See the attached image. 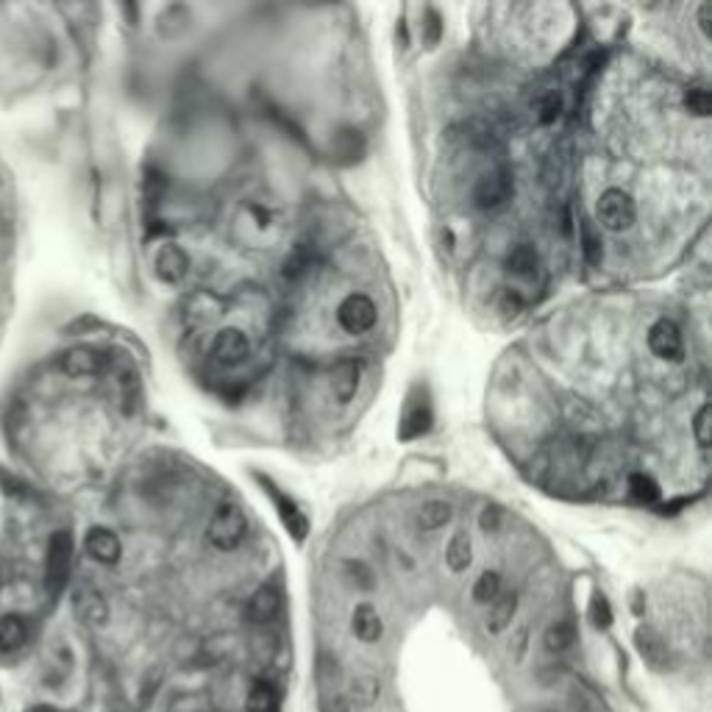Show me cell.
<instances>
[{"label":"cell","instance_id":"cell-1","mask_svg":"<svg viewBox=\"0 0 712 712\" xmlns=\"http://www.w3.org/2000/svg\"><path fill=\"white\" fill-rule=\"evenodd\" d=\"M245 532H248V523H245V515L240 507L234 504H226V507H220L212 520H209V527H206V537L209 543L217 548V551H234L242 546L245 540Z\"/></svg>","mask_w":712,"mask_h":712},{"label":"cell","instance_id":"cell-23","mask_svg":"<svg viewBox=\"0 0 712 712\" xmlns=\"http://www.w3.org/2000/svg\"><path fill=\"white\" fill-rule=\"evenodd\" d=\"M248 712H279V690L268 682L259 679L248 693Z\"/></svg>","mask_w":712,"mask_h":712},{"label":"cell","instance_id":"cell-17","mask_svg":"<svg viewBox=\"0 0 712 712\" xmlns=\"http://www.w3.org/2000/svg\"><path fill=\"white\" fill-rule=\"evenodd\" d=\"M515 610H517V593H501L496 602L490 604V615H487V631L501 634L512 623Z\"/></svg>","mask_w":712,"mask_h":712},{"label":"cell","instance_id":"cell-20","mask_svg":"<svg viewBox=\"0 0 712 712\" xmlns=\"http://www.w3.org/2000/svg\"><path fill=\"white\" fill-rule=\"evenodd\" d=\"M28 641V623L20 615L0 618V651H17Z\"/></svg>","mask_w":712,"mask_h":712},{"label":"cell","instance_id":"cell-15","mask_svg":"<svg viewBox=\"0 0 712 712\" xmlns=\"http://www.w3.org/2000/svg\"><path fill=\"white\" fill-rule=\"evenodd\" d=\"M351 629H354V634L359 637L362 643H376V641H382V634H384L382 615L376 612V607H370V604H359L354 610Z\"/></svg>","mask_w":712,"mask_h":712},{"label":"cell","instance_id":"cell-5","mask_svg":"<svg viewBox=\"0 0 712 712\" xmlns=\"http://www.w3.org/2000/svg\"><path fill=\"white\" fill-rule=\"evenodd\" d=\"M434 412H432V401L423 390H415L406 401V409L401 415V426H398V437L401 440H415L421 434H426L432 429Z\"/></svg>","mask_w":712,"mask_h":712},{"label":"cell","instance_id":"cell-14","mask_svg":"<svg viewBox=\"0 0 712 712\" xmlns=\"http://www.w3.org/2000/svg\"><path fill=\"white\" fill-rule=\"evenodd\" d=\"M76 612L87 626H103L109 621V604L95 587H81L76 593Z\"/></svg>","mask_w":712,"mask_h":712},{"label":"cell","instance_id":"cell-2","mask_svg":"<svg viewBox=\"0 0 712 712\" xmlns=\"http://www.w3.org/2000/svg\"><path fill=\"white\" fill-rule=\"evenodd\" d=\"M595 217L607 232L621 234V232H629L634 226L637 206H634L629 193L607 190V193H602V198H598V204H595Z\"/></svg>","mask_w":712,"mask_h":712},{"label":"cell","instance_id":"cell-9","mask_svg":"<svg viewBox=\"0 0 712 712\" xmlns=\"http://www.w3.org/2000/svg\"><path fill=\"white\" fill-rule=\"evenodd\" d=\"M248 354H251V343L240 328H223L212 343V356L220 365H240L248 359Z\"/></svg>","mask_w":712,"mask_h":712},{"label":"cell","instance_id":"cell-8","mask_svg":"<svg viewBox=\"0 0 712 712\" xmlns=\"http://www.w3.org/2000/svg\"><path fill=\"white\" fill-rule=\"evenodd\" d=\"M328 154H331V162H334V165L351 167V165H356V162L365 159V154H367V139H365V134L356 131V128H340V131L331 137Z\"/></svg>","mask_w":712,"mask_h":712},{"label":"cell","instance_id":"cell-25","mask_svg":"<svg viewBox=\"0 0 712 712\" xmlns=\"http://www.w3.org/2000/svg\"><path fill=\"white\" fill-rule=\"evenodd\" d=\"M629 490H631V496H634L637 501H646V504H651V501L660 498V484H657L651 476H646V473H634V476L629 479Z\"/></svg>","mask_w":712,"mask_h":712},{"label":"cell","instance_id":"cell-26","mask_svg":"<svg viewBox=\"0 0 712 712\" xmlns=\"http://www.w3.org/2000/svg\"><path fill=\"white\" fill-rule=\"evenodd\" d=\"M590 621L595 629H610L612 626V607L607 602L604 593H595L593 602H590Z\"/></svg>","mask_w":712,"mask_h":712},{"label":"cell","instance_id":"cell-30","mask_svg":"<svg viewBox=\"0 0 712 712\" xmlns=\"http://www.w3.org/2000/svg\"><path fill=\"white\" fill-rule=\"evenodd\" d=\"M501 520H504L501 507H484V512L479 517V527H481L484 535H496L501 529Z\"/></svg>","mask_w":712,"mask_h":712},{"label":"cell","instance_id":"cell-7","mask_svg":"<svg viewBox=\"0 0 712 712\" xmlns=\"http://www.w3.org/2000/svg\"><path fill=\"white\" fill-rule=\"evenodd\" d=\"M512 195V176L507 170L484 173L473 186V204L479 209H496Z\"/></svg>","mask_w":712,"mask_h":712},{"label":"cell","instance_id":"cell-6","mask_svg":"<svg viewBox=\"0 0 712 712\" xmlns=\"http://www.w3.org/2000/svg\"><path fill=\"white\" fill-rule=\"evenodd\" d=\"M649 348L662 362H682L685 359V343H682L679 326L673 320H668V318H660L649 328Z\"/></svg>","mask_w":712,"mask_h":712},{"label":"cell","instance_id":"cell-38","mask_svg":"<svg viewBox=\"0 0 712 712\" xmlns=\"http://www.w3.org/2000/svg\"><path fill=\"white\" fill-rule=\"evenodd\" d=\"M28 712H59L56 707H51V704H33Z\"/></svg>","mask_w":712,"mask_h":712},{"label":"cell","instance_id":"cell-11","mask_svg":"<svg viewBox=\"0 0 712 712\" xmlns=\"http://www.w3.org/2000/svg\"><path fill=\"white\" fill-rule=\"evenodd\" d=\"M281 612V593L273 584H261L248 602V618L259 626L276 621Z\"/></svg>","mask_w":712,"mask_h":712},{"label":"cell","instance_id":"cell-10","mask_svg":"<svg viewBox=\"0 0 712 712\" xmlns=\"http://www.w3.org/2000/svg\"><path fill=\"white\" fill-rule=\"evenodd\" d=\"M634 646L641 651L643 662L654 670H668L670 665V651L665 646L662 637L651 629V626H637L634 631Z\"/></svg>","mask_w":712,"mask_h":712},{"label":"cell","instance_id":"cell-31","mask_svg":"<svg viewBox=\"0 0 712 712\" xmlns=\"http://www.w3.org/2000/svg\"><path fill=\"white\" fill-rule=\"evenodd\" d=\"M693 432H696V442L701 448H709V403L698 409V415L693 421Z\"/></svg>","mask_w":712,"mask_h":712},{"label":"cell","instance_id":"cell-3","mask_svg":"<svg viewBox=\"0 0 712 712\" xmlns=\"http://www.w3.org/2000/svg\"><path fill=\"white\" fill-rule=\"evenodd\" d=\"M376 304H373V298L365 295V292H351L346 301L337 307V320L340 326L348 331V334H365L376 326Z\"/></svg>","mask_w":712,"mask_h":712},{"label":"cell","instance_id":"cell-33","mask_svg":"<svg viewBox=\"0 0 712 712\" xmlns=\"http://www.w3.org/2000/svg\"><path fill=\"white\" fill-rule=\"evenodd\" d=\"M423 28H426V43H429V45H437V43H440V36H442V20H440V14H437L434 9L426 12V23H423Z\"/></svg>","mask_w":712,"mask_h":712},{"label":"cell","instance_id":"cell-24","mask_svg":"<svg viewBox=\"0 0 712 712\" xmlns=\"http://www.w3.org/2000/svg\"><path fill=\"white\" fill-rule=\"evenodd\" d=\"M498 595H501V574L484 571L473 584V602L476 604H493Z\"/></svg>","mask_w":712,"mask_h":712},{"label":"cell","instance_id":"cell-27","mask_svg":"<svg viewBox=\"0 0 712 712\" xmlns=\"http://www.w3.org/2000/svg\"><path fill=\"white\" fill-rule=\"evenodd\" d=\"M685 106H688V111H693L696 118H707L709 109H712V98L704 87H690L685 92Z\"/></svg>","mask_w":712,"mask_h":712},{"label":"cell","instance_id":"cell-35","mask_svg":"<svg viewBox=\"0 0 712 712\" xmlns=\"http://www.w3.org/2000/svg\"><path fill=\"white\" fill-rule=\"evenodd\" d=\"M559 109H562V100H559L556 95H548V98L540 103V120H543V123L556 120V118H559Z\"/></svg>","mask_w":712,"mask_h":712},{"label":"cell","instance_id":"cell-16","mask_svg":"<svg viewBox=\"0 0 712 712\" xmlns=\"http://www.w3.org/2000/svg\"><path fill=\"white\" fill-rule=\"evenodd\" d=\"M356 390H359V365L346 359L331 373V393L340 403H348L356 395Z\"/></svg>","mask_w":712,"mask_h":712},{"label":"cell","instance_id":"cell-32","mask_svg":"<svg viewBox=\"0 0 712 712\" xmlns=\"http://www.w3.org/2000/svg\"><path fill=\"white\" fill-rule=\"evenodd\" d=\"M346 571H348V576H351L354 584H359V587H365V590L373 587V571L365 565V562H348Z\"/></svg>","mask_w":712,"mask_h":712},{"label":"cell","instance_id":"cell-21","mask_svg":"<svg viewBox=\"0 0 712 712\" xmlns=\"http://www.w3.org/2000/svg\"><path fill=\"white\" fill-rule=\"evenodd\" d=\"M507 268H509V273L517 276V279H535V276H537V268H540V259H537L535 248L517 245V248L509 253V259H507Z\"/></svg>","mask_w":712,"mask_h":712},{"label":"cell","instance_id":"cell-22","mask_svg":"<svg viewBox=\"0 0 712 712\" xmlns=\"http://www.w3.org/2000/svg\"><path fill=\"white\" fill-rule=\"evenodd\" d=\"M454 515V507L448 501H426L418 512V527L423 532H434V529H442L448 520Z\"/></svg>","mask_w":712,"mask_h":712},{"label":"cell","instance_id":"cell-36","mask_svg":"<svg viewBox=\"0 0 712 712\" xmlns=\"http://www.w3.org/2000/svg\"><path fill=\"white\" fill-rule=\"evenodd\" d=\"M709 17H712V6L709 4H701L698 6V28L704 36H709Z\"/></svg>","mask_w":712,"mask_h":712},{"label":"cell","instance_id":"cell-37","mask_svg":"<svg viewBox=\"0 0 712 712\" xmlns=\"http://www.w3.org/2000/svg\"><path fill=\"white\" fill-rule=\"evenodd\" d=\"M323 712H348V701L340 698V696L326 698V701H323Z\"/></svg>","mask_w":712,"mask_h":712},{"label":"cell","instance_id":"cell-4","mask_svg":"<svg viewBox=\"0 0 712 712\" xmlns=\"http://www.w3.org/2000/svg\"><path fill=\"white\" fill-rule=\"evenodd\" d=\"M259 479V484L265 487V493L273 498V504H276V509H279V517H281V523H284V529L298 540V543H304V537L309 535V520H307V515L301 512V507H298L290 496H284L279 487L273 484V481H268L265 476H256Z\"/></svg>","mask_w":712,"mask_h":712},{"label":"cell","instance_id":"cell-13","mask_svg":"<svg viewBox=\"0 0 712 712\" xmlns=\"http://www.w3.org/2000/svg\"><path fill=\"white\" fill-rule=\"evenodd\" d=\"M157 276L167 284H178L186 273H190V256L178 245H165L157 253Z\"/></svg>","mask_w":712,"mask_h":712},{"label":"cell","instance_id":"cell-34","mask_svg":"<svg viewBox=\"0 0 712 712\" xmlns=\"http://www.w3.org/2000/svg\"><path fill=\"white\" fill-rule=\"evenodd\" d=\"M307 265H309V256L298 251V253H292V256L287 259V265H284V276H287V279H298V276H301V273L307 271Z\"/></svg>","mask_w":712,"mask_h":712},{"label":"cell","instance_id":"cell-29","mask_svg":"<svg viewBox=\"0 0 712 712\" xmlns=\"http://www.w3.org/2000/svg\"><path fill=\"white\" fill-rule=\"evenodd\" d=\"M582 251H584V256H587V261H602V256H604V251H602V240L595 237V232H593V226H587L584 223V229H582Z\"/></svg>","mask_w":712,"mask_h":712},{"label":"cell","instance_id":"cell-19","mask_svg":"<svg viewBox=\"0 0 712 712\" xmlns=\"http://www.w3.org/2000/svg\"><path fill=\"white\" fill-rule=\"evenodd\" d=\"M445 562H448V568H451L454 574H462V571L470 568L473 546H470V537L465 532H457L451 537V543H448V548H445Z\"/></svg>","mask_w":712,"mask_h":712},{"label":"cell","instance_id":"cell-12","mask_svg":"<svg viewBox=\"0 0 712 712\" xmlns=\"http://www.w3.org/2000/svg\"><path fill=\"white\" fill-rule=\"evenodd\" d=\"M87 551L92 559L103 562V565H115V562L123 556V543L111 529L95 527L87 532Z\"/></svg>","mask_w":712,"mask_h":712},{"label":"cell","instance_id":"cell-18","mask_svg":"<svg viewBox=\"0 0 712 712\" xmlns=\"http://www.w3.org/2000/svg\"><path fill=\"white\" fill-rule=\"evenodd\" d=\"M576 643V629L571 621H554L546 634H543V646L546 651L551 654H562V651H568L571 646Z\"/></svg>","mask_w":712,"mask_h":712},{"label":"cell","instance_id":"cell-28","mask_svg":"<svg viewBox=\"0 0 712 712\" xmlns=\"http://www.w3.org/2000/svg\"><path fill=\"white\" fill-rule=\"evenodd\" d=\"M354 698L359 701V704H373L379 698V693H382V685H379V679H373V677H362V679H356L354 682Z\"/></svg>","mask_w":712,"mask_h":712}]
</instances>
